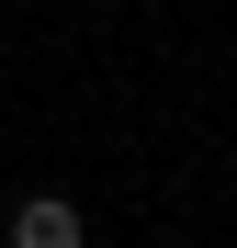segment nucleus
Wrapping results in <instances>:
<instances>
[{
    "instance_id": "f257e3e1",
    "label": "nucleus",
    "mask_w": 237,
    "mask_h": 248,
    "mask_svg": "<svg viewBox=\"0 0 237 248\" xmlns=\"http://www.w3.org/2000/svg\"><path fill=\"white\" fill-rule=\"evenodd\" d=\"M12 248H79V203H57V192H34L23 215H12Z\"/></svg>"
}]
</instances>
